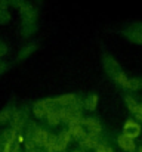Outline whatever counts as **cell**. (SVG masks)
Returning <instances> with one entry per match:
<instances>
[{
  "label": "cell",
  "instance_id": "obj_1",
  "mask_svg": "<svg viewBox=\"0 0 142 152\" xmlns=\"http://www.w3.org/2000/svg\"><path fill=\"white\" fill-rule=\"evenodd\" d=\"M102 68L105 71V74L121 89L124 90H139L142 89V80L141 78H135V77H127L123 71V68L120 66V64L116 61V58H113L108 53L102 55Z\"/></svg>",
  "mask_w": 142,
  "mask_h": 152
},
{
  "label": "cell",
  "instance_id": "obj_2",
  "mask_svg": "<svg viewBox=\"0 0 142 152\" xmlns=\"http://www.w3.org/2000/svg\"><path fill=\"white\" fill-rule=\"evenodd\" d=\"M55 109H58V106H56L53 98L40 99V101L33 103V114H34L37 118H46L47 115H49L52 111H55Z\"/></svg>",
  "mask_w": 142,
  "mask_h": 152
},
{
  "label": "cell",
  "instance_id": "obj_3",
  "mask_svg": "<svg viewBox=\"0 0 142 152\" xmlns=\"http://www.w3.org/2000/svg\"><path fill=\"white\" fill-rule=\"evenodd\" d=\"M121 34H123L129 42H132V43H135V45L142 46V22L141 21L127 24V25L123 28Z\"/></svg>",
  "mask_w": 142,
  "mask_h": 152
},
{
  "label": "cell",
  "instance_id": "obj_4",
  "mask_svg": "<svg viewBox=\"0 0 142 152\" xmlns=\"http://www.w3.org/2000/svg\"><path fill=\"white\" fill-rule=\"evenodd\" d=\"M21 24H37L39 22V10L28 1H25L19 9Z\"/></svg>",
  "mask_w": 142,
  "mask_h": 152
},
{
  "label": "cell",
  "instance_id": "obj_5",
  "mask_svg": "<svg viewBox=\"0 0 142 152\" xmlns=\"http://www.w3.org/2000/svg\"><path fill=\"white\" fill-rule=\"evenodd\" d=\"M27 120H28V118H27V114H25L24 111H21V109H13L12 118H10V127L15 129L16 132H19V130L25 126Z\"/></svg>",
  "mask_w": 142,
  "mask_h": 152
},
{
  "label": "cell",
  "instance_id": "obj_6",
  "mask_svg": "<svg viewBox=\"0 0 142 152\" xmlns=\"http://www.w3.org/2000/svg\"><path fill=\"white\" fill-rule=\"evenodd\" d=\"M53 99H55V103H56V106H58V108H68V106L76 105L77 102H80L79 96H77L76 93H65V95H59V96H56V98H53Z\"/></svg>",
  "mask_w": 142,
  "mask_h": 152
},
{
  "label": "cell",
  "instance_id": "obj_7",
  "mask_svg": "<svg viewBox=\"0 0 142 152\" xmlns=\"http://www.w3.org/2000/svg\"><path fill=\"white\" fill-rule=\"evenodd\" d=\"M82 126L83 127H86L88 129V134H92V136H99L101 134V132H102V126H101V123L93 118V117H88V118H83V121H82Z\"/></svg>",
  "mask_w": 142,
  "mask_h": 152
},
{
  "label": "cell",
  "instance_id": "obj_8",
  "mask_svg": "<svg viewBox=\"0 0 142 152\" xmlns=\"http://www.w3.org/2000/svg\"><path fill=\"white\" fill-rule=\"evenodd\" d=\"M123 134H126L135 140V137H138L141 134V124L136 123L135 120H127L123 126Z\"/></svg>",
  "mask_w": 142,
  "mask_h": 152
},
{
  "label": "cell",
  "instance_id": "obj_9",
  "mask_svg": "<svg viewBox=\"0 0 142 152\" xmlns=\"http://www.w3.org/2000/svg\"><path fill=\"white\" fill-rule=\"evenodd\" d=\"M37 48H39V45H37L36 42H30V43L24 45V46L19 49L18 55H16V61H18V62H22V61L28 59L34 52L37 50Z\"/></svg>",
  "mask_w": 142,
  "mask_h": 152
},
{
  "label": "cell",
  "instance_id": "obj_10",
  "mask_svg": "<svg viewBox=\"0 0 142 152\" xmlns=\"http://www.w3.org/2000/svg\"><path fill=\"white\" fill-rule=\"evenodd\" d=\"M117 143H118V146H120L123 151H126V152H133L136 149L135 140L130 139V137L126 136V134H120V136L117 137Z\"/></svg>",
  "mask_w": 142,
  "mask_h": 152
},
{
  "label": "cell",
  "instance_id": "obj_11",
  "mask_svg": "<svg viewBox=\"0 0 142 152\" xmlns=\"http://www.w3.org/2000/svg\"><path fill=\"white\" fill-rule=\"evenodd\" d=\"M9 1L7 0H0V25H6L10 22L12 16L9 12Z\"/></svg>",
  "mask_w": 142,
  "mask_h": 152
},
{
  "label": "cell",
  "instance_id": "obj_12",
  "mask_svg": "<svg viewBox=\"0 0 142 152\" xmlns=\"http://www.w3.org/2000/svg\"><path fill=\"white\" fill-rule=\"evenodd\" d=\"M70 142H71V134L68 130H65L59 136H56V152L65 151V148L68 146Z\"/></svg>",
  "mask_w": 142,
  "mask_h": 152
},
{
  "label": "cell",
  "instance_id": "obj_13",
  "mask_svg": "<svg viewBox=\"0 0 142 152\" xmlns=\"http://www.w3.org/2000/svg\"><path fill=\"white\" fill-rule=\"evenodd\" d=\"M80 146L83 149H96L99 146V140H98V136H92V134H88L86 137H83L80 140Z\"/></svg>",
  "mask_w": 142,
  "mask_h": 152
},
{
  "label": "cell",
  "instance_id": "obj_14",
  "mask_svg": "<svg viewBox=\"0 0 142 152\" xmlns=\"http://www.w3.org/2000/svg\"><path fill=\"white\" fill-rule=\"evenodd\" d=\"M39 30V22L37 24H21V28H19V33L24 39H28L31 37L33 34H36V31Z\"/></svg>",
  "mask_w": 142,
  "mask_h": 152
},
{
  "label": "cell",
  "instance_id": "obj_15",
  "mask_svg": "<svg viewBox=\"0 0 142 152\" xmlns=\"http://www.w3.org/2000/svg\"><path fill=\"white\" fill-rule=\"evenodd\" d=\"M68 132H70L71 137H74V139H79V140H82L83 137H86V136H88V132L85 130V127H83L82 124L68 127Z\"/></svg>",
  "mask_w": 142,
  "mask_h": 152
},
{
  "label": "cell",
  "instance_id": "obj_16",
  "mask_svg": "<svg viewBox=\"0 0 142 152\" xmlns=\"http://www.w3.org/2000/svg\"><path fill=\"white\" fill-rule=\"evenodd\" d=\"M98 102H99V96L96 93H90L85 101H83V106L89 111H95L98 108Z\"/></svg>",
  "mask_w": 142,
  "mask_h": 152
},
{
  "label": "cell",
  "instance_id": "obj_17",
  "mask_svg": "<svg viewBox=\"0 0 142 152\" xmlns=\"http://www.w3.org/2000/svg\"><path fill=\"white\" fill-rule=\"evenodd\" d=\"M12 112H13V109H12L10 106L3 108V109L0 111V126H3V124H6V123L10 121V118H12Z\"/></svg>",
  "mask_w": 142,
  "mask_h": 152
},
{
  "label": "cell",
  "instance_id": "obj_18",
  "mask_svg": "<svg viewBox=\"0 0 142 152\" xmlns=\"http://www.w3.org/2000/svg\"><path fill=\"white\" fill-rule=\"evenodd\" d=\"M46 121L49 126H52V127H55V126H58L59 123H61V118H59V114H58V109H55V111H52L49 115L46 117Z\"/></svg>",
  "mask_w": 142,
  "mask_h": 152
},
{
  "label": "cell",
  "instance_id": "obj_19",
  "mask_svg": "<svg viewBox=\"0 0 142 152\" xmlns=\"http://www.w3.org/2000/svg\"><path fill=\"white\" fill-rule=\"evenodd\" d=\"M43 148H45L47 152H56V136L49 134V137H47V140L45 142Z\"/></svg>",
  "mask_w": 142,
  "mask_h": 152
},
{
  "label": "cell",
  "instance_id": "obj_20",
  "mask_svg": "<svg viewBox=\"0 0 142 152\" xmlns=\"http://www.w3.org/2000/svg\"><path fill=\"white\" fill-rule=\"evenodd\" d=\"M124 103H126V108L133 114L135 111H136V108H138V102L135 101L130 95H127V96H124Z\"/></svg>",
  "mask_w": 142,
  "mask_h": 152
},
{
  "label": "cell",
  "instance_id": "obj_21",
  "mask_svg": "<svg viewBox=\"0 0 142 152\" xmlns=\"http://www.w3.org/2000/svg\"><path fill=\"white\" fill-rule=\"evenodd\" d=\"M7 1H9V6L16 7V9H19V7L25 3V0H7Z\"/></svg>",
  "mask_w": 142,
  "mask_h": 152
},
{
  "label": "cell",
  "instance_id": "obj_22",
  "mask_svg": "<svg viewBox=\"0 0 142 152\" xmlns=\"http://www.w3.org/2000/svg\"><path fill=\"white\" fill-rule=\"evenodd\" d=\"M133 115L136 117V120L142 121V103H138V108H136V111L133 112Z\"/></svg>",
  "mask_w": 142,
  "mask_h": 152
},
{
  "label": "cell",
  "instance_id": "obj_23",
  "mask_svg": "<svg viewBox=\"0 0 142 152\" xmlns=\"http://www.w3.org/2000/svg\"><path fill=\"white\" fill-rule=\"evenodd\" d=\"M6 53H7V45L3 43V42H0V59L3 56H6Z\"/></svg>",
  "mask_w": 142,
  "mask_h": 152
},
{
  "label": "cell",
  "instance_id": "obj_24",
  "mask_svg": "<svg viewBox=\"0 0 142 152\" xmlns=\"http://www.w3.org/2000/svg\"><path fill=\"white\" fill-rule=\"evenodd\" d=\"M6 69H7V64H6L4 61H1V59H0V75H1V74H4V72H6Z\"/></svg>",
  "mask_w": 142,
  "mask_h": 152
},
{
  "label": "cell",
  "instance_id": "obj_25",
  "mask_svg": "<svg viewBox=\"0 0 142 152\" xmlns=\"http://www.w3.org/2000/svg\"><path fill=\"white\" fill-rule=\"evenodd\" d=\"M95 152H107V146H102V145H99L98 148H96V151Z\"/></svg>",
  "mask_w": 142,
  "mask_h": 152
},
{
  "label": "cell",
  "instance_id": "obj_26",
  "mask_svg": "<svg viewBox=\"0 0 142 152\" xmlns=\"http://www.w3.org/2000/svg\"><path fill=\"white\" fill-rule=\"evenodd\" d=\"M107 152H113V149L111 148H107Z\"/></svg>",
  "mask_w": 142,
  "mask_h": 152
},
{
  "label": "cell",
  "instance_id": "obj_27",
  "mask_svg": "<svg viewBox=\"0 0 142 152\" xmlns=\"http://www.w3.org/2000/svg\"><path fill=\"white\" fill-rule=\"evenodd\" d=\"M138 152H142V146H141V148H139V149H138Z\"/></svg>",
  "mask_w": 142,
  "mask_h": 152
}]
</instances>
